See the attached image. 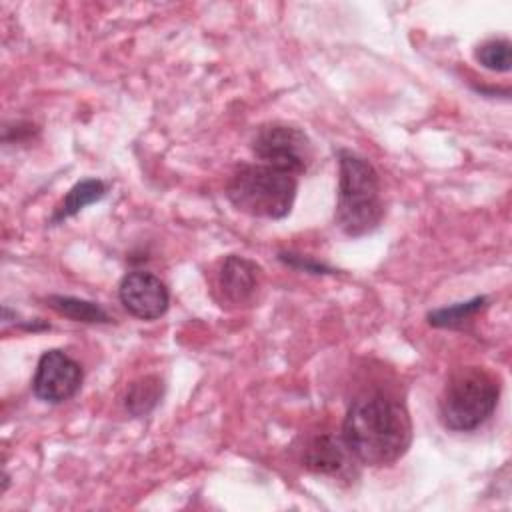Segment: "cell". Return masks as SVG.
Here are the masks:
<instances>
[{"label":"cell","instance_id":"30bf717a","mask_svg":"<svg viewBox=\"0 0 512 512\" xmlns=\"http://www.w3.org/2000/svg\"><path fill=\"white\" fill-rule=\"evenodd\" d=\"M106 196V184L98 178H86L76 182L66 196L62 198V202L54 208L52 216H50V224H60L66 218L76 216L80 210H84L88 204H94L98 200H102Z\"/></svg>","mask_w":512,"mask_h":512},{"label":"cell","instance_id":"6da1fadb","mask_svg":"<svg viewBox=\"0 0 512 512\" xmlns=\"http://www.w3.org/2000/svg\"><path fill=\"white\" fill-rule=\"evenodd\" d=\"M342 440L358 462L366 466H390L412 444V420L398 398L382 390H372L348 406Z\"/></svg>","mask_w":512,"mask_h":512},{"label":"cell","instance_id":"8992f818","mask_svg":"<svg viewBox=\"0 0 512 512\" xmlns=\"http://www.w3.org/2000/svg\"><path fill=\"white\" fill-rule=\"evenodd\" d=\"M264 272L254 260L238 254L224 256L212 276V296L220 308L240 310L258 300Z\"/></svg>","mask_w":512,"mask_h":512},{"label":"cell","instance_id":"52a82bcc","mask_svg":"<svg viewBox=\"0 0 512 512\" xmlns=\"http://www.w3.org/2000/svg\"><path fill=\"white\" fill-rule=\"evenodd\" d=\"M82 378V366L66 352L52 348L38 358L32 378V392L46 404H62L80 390Z\"/></svg>","mask_w":512,"mask_h":512},{"label":"cell","instance_id":"ba28073f","mask_svg":"<svg viewBox=\"0 0 512 512\" xmlns=\"http://www.w3.org/2000/svg\"><path fill=\"white\" fill-rule=\"evenodd\" d=\"M120 304L138 320H156L166 314L170 306V292L166 284L152 272L132 270L118 286Z\"/></svg>","mask_w":512,"mask_h":512},{"label":"cell","instance_id":"277c9868","mask_svg":"<svg viewBox=\"0 0 512 512\" xmlns=\"http://www.w3.org/2000/svg\"><path fill=\"white\" fill-rule=\"evenodd\" d=\"M498 398L500 382L492 372L480 366L458 368L442 388L440 422L452 432H472L494 414Z\"/></svg>","mask_w":512,"mask_h":512},{"label":"cell","instance_id":"9c48e42d","mask_svg":"<svg viewBox=\"0 0 512 512\" xmlns=\"http://www.w3.org/2000/svg\"><path fill=\"white\" fill-rule=\"evenodd\" d=\"M350 450L344 444L342 436L336 438L332 434H320L308 442L304 448V466L316 474L336 476L348 464Z\"/></svg>","mask_w":512,"mask_h":512},{"label":"cell","instance_id":"5bb4252c","mask_svg":"<svg viewBox=\"0 0 512 512\" xmlns=\"http://www.w3.org/2000/svg\"><path fill=\"white\" fill-rule=\"evenodd\" d=\"M474 56L486 70L492 72H508L512 68V44L508 38H490L482 42Z\"/></svg>","mask_w":512,"mask_h":512},{"label":"cell","instance_id":"7c38bea8","mask_svg":"<svg viewBox=\"0 0 512 512\" xmlns=\"http://www.w3.org/2000/svg\"><path fill=\"white\" fill-rule=\"evenodd\" d=\"M488 306V298L486 296H474L470 300L464 302H456L452 306H444V308H436L430 310L426 320L430 326L434 328H444V330H462L466 328L476 314H480L484 308Z\"/></svg>","mask_w":512,"mask_h":512},{"label":"cell","instance_id":"9a60e30c","mask_svg":"<svg viewBox=\"0 0 512 512\" xmlns=\"http://www.w3.org/2000/svg\"><path fill=\"white\" fill-rule=\"evenodd\" d=\"M278 260L284 262L286 266H292V268H298V270H304V272H312V274H332L334 272V268H330V266H326L318 260H312L308 256L294 254V252H280Z\"/></svg>","mask_w":512,"mask_h":512},{"label":"cell","instance_id":"5b68a950","mask_svg":"<svg viewBox=\"0 0 512 512\" xmlns=\"http://www.w3.org/2000/svg\"><path fill=\"white\" fill-rule=\"evenodd\" d=\"M252 152L262 164L294 176L304 174L314 158L312 142L306 132L284 122L262 124L252 138Z\"/></svg>","mask_w":512,"mask_h":512},{"label":"cell","instance_id":"4fadbf2b","mask_svg":"<svg viewBox=\"0 0 512 512\" xmlns=\"http://www.w3.org/2000/svg\"><path fill=\"white\" fill-rule=\"evenodd\" d=\"M48 306L58 312L64 318H70L74 322L84 324H108L112 318L110 314L98 304L90 300H82L76 296H62V294H50L46 298Z\"/></svg>","mask_w":512,"mask_h":512},{"label":"cell","instance_id":"8fae6325","mask_svg":"<svg viewBox=\"0 0 512 512\" xmlns=\"http://www.w3.org/2000/svg\"><path fill=\"white\" fill-rule=\"evenodd\" d=\"M164 396V382L156 374H146L128 384L124 394V408L132 416L150 414Z\"/></svg>","mask_w":512,"mask_h":512},{"label":"cell","instance_id":"3957f363","mask_svg":"<svg viewBox=\"0 0 512 512\" xmlns=\"http://www.w3.org/2000/svg\"><path fill=\"white\" fill-rule=\"evenodd\" d=\"M296 190L298 176L256 162L236 166L226 184V198L236 210L252 218L280 220L290 214Z\"/></svg>","mask_w":512,"mask_h":512},{"label":"cell","instance_id":"7a4b0ae2","mask_svg":"<svg viewBox=\"0 0 512 512\" xmlns=\"http://www.w3.org/2000/svg\"><path fill=\"white\" fill-rule=\"evenodd\" d=\"M384 218L380 194V176L376 168L360 154L338 150V202L334 220L350 238H362L374 232Z\"/></svg>","mask_w":512,"mask_h":512}]
</instances>
